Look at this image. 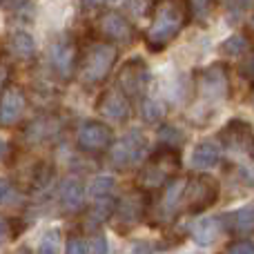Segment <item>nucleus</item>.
Returning a JSON list of instances; mask_svg holds the SVG:
<instances>
[{"label": "nucleus", "instance_id": "nucleus-1", "mask_svg": "<svg viewBox=\"0 0 254 254\" xmlns=\"http://www.w3.org/2000/svg\"><path fill=\"white\" fill-rule=\"evenodd\" d=\"M192 4L190 0H154L152 22L145 34V43L152 52H163L190 22Z\"/></svg>", "mask_w": 254, "mask_h": 254}, {"label": "nucleus", "instance_id": "nucleus-2", "mask_svg": "<svg viewBox=\"0 0 254 254\" xmlns=\"http://www.w3.org/2000/svg\"><path fill=\"white\" fill-rule=\"evenodd\" d=\"M119 58V49L110 43H92L78 54V80L85 87H94V85H101L103 80L110 76V71L114 69V63Z\"/></svg>", "mask_w": 254, "mask_h": 254}, {"label": "nucleus", "instance_id": "nucleus-3", "mask_svg": "<svg viewBox=\"0 0 254 254\" xmlns=\"http://www.w3.org/2000/svg\"><path fill=\"white\" fill-rule=\"evenodd\" d=\"M181 167L179 152L174 147H163L145 163V167L138 174V190L147 192H158L163 190L172 179L176 176Z\"/></svg>", "mask_w": 254, "mask_h": 254}, {"label": "nucleus", "instance_id": "nucleus-4", "mask_svg": "<svg viewBox=\"0 0 254 254\" xmlns=\"http://www.w3.org/2000/svg\"><path fill=\"white\" fill-rule=\"evenodd\" d=\"M219 181L210 174H198L192 179H185L183 198H181V212L198 214L216 203L219 198Z\"/></svg>", "mask_w": 254, "mask_h": 254}, {"label": "nucleus", "instance_id": "nucleus-5", "mask_svg": "<svg viewBox=\"0 0 254 254\" xmlns=\"http://www.w3.org/2000/svg\"><path fill=\"white\" fill-rule=\"evenodd\" d=\"M145 152H147V138L143 136V131L131 129L112 147L110 163L114 170H129L145 156Z\"/></svg>", "mask_w": 254, "mask_h": 254}, {"label": "nucleus", "instance_id": "nucleus-6", "mask_svg": "<svg viewBox=\"0 0 254 254\" xmlns=\"http://www.w3.org/2000/svg\"><path fill=\"white\" fill-rule=\"evenodd\" d=\"M76 143L85 154H103L114 145V131L103 121H85L78 127Z\"/></svg>", "mask_w": 254, "mask_h": 254}, {"label": "nucleus", "instance_id": "nucleus-7", "mask_svg": "<svg viewBox=\"0 0 254 254\" xmlns=\"http://www.w3.org/2000/svg\"><path fill=\"white\" fill-rule=\"evenodd\" d=\"M149 80V71L143 58H129L123 67L119 69L116 87L125 94L127 98H138L145 94Z\"/></svg>", "mask_w": 254, "mask_h": 254}, {"label": "nucleus", "instance_id": "nucleus-8", "mask_svg": "<svg viewBox=\"0 0 254 254\" xmlns=\"http://www.w3.org/2000/svg\"><path fill=\"white\" fill-rule=\"evenodd\" d=\"M145 212H147V194H145L143 190L125 194L114 205V214H112V216H116V225H119L116 230H121V232L131 230L143 219Z\"/></svg>", "mask_w": 254, "mask_h": 254}, {"label": "nucleus", "instance_id": "nucleus-9", "mask_svg": "<svg viewBox=\"0 0 254 254\" xmlns=\"http://www.w3.org/2000/svg\"><path fill=\"white\" fill-rule=\"evenodd\" d=\"M198 94L203 101H223L230 96V76L223 65H210L198 74Z\"/></svg>", "mask_w": 254, "mask_h": 254}, {"label": "nucleus", "instance_id": "nucleus-10", "mask_svg": "<svg viewBox=\"0 0 254 254\" xmlns=\"http://www.w3.org/2000/svg\"><path fill=\"white\" fill-rule=\"evenodd\" d=\"M98 31L103 34L105 43L110 45H129L136 36V29L129 20L119 11H105L98 18Z\"/></svg>", "mask_w": 254, "mask_h": 254}, {"label": "nucleus", "instance_id": "nucleus-11", "mask_svg": "<svg viewBox=\"0 0 254 254\" xmlns=\"http://www.w3.org/2000/svg\"><path fill=\"white\" fill-rule=\"evenodd\" d=\"M78 47L71 38H61L58 43L52 45L49 49V63H52V69L56 71L61 78H71L78 65Z\"/></svg>", "mask_w": 254, "mask_h": 254}, {"label": "nucleus", "instance_id": "nucleus-12", "mask_svg": "<svg viewBox=\"0 0 254 254\" xmlns=\"http://www.w3.org/2000/svg\"><path fill=\"white\" fill-rule=\"evenodd\" d=\"M27 107V96L20 87H7L0 89V127H13L22 119Z\"/></svg>", "mask_w": 254, "mask_h": 254}, {"label": "nucleus", "instance_id": "nucleus-13", "mask_svg": "<svg viewBox=\"0 0 254 254\" xmlns=\"http://www.w3.org/2000/svg\"><path fill=\"white\" fill-rule=\"evenodd\" d=\"M96 110L105 121L123 123V121L129 119V98L119 87H112L101 94V98L96 103Z\"/></svg>", "mask_w": 254, "mask_h": 254}, {"label": "nucleus", "instance_id": "nucleus-14", "mask_svg": "<svg viewBox=\"0 0 254 254\" xmlns=\"http://www.w3.org/2000/svg\"><path fill=\"white\" fill-rule=\"evenodd\" d=\"M183 188H185V179H172L170 183L163 188L161 198H158V207H156L161 221H172L176 214H181Z\"/></svg>", "mask_w": 254, "mask_h": 254}, {"label": "nucleus", "instance_id": "nucleus-15", "mask_svg": "<svg viewBox=\"0 0 254 254\" xmlns=\"http://www.w3.org/2000/svg\"><path fill=\"white\" fill-rule=\"evenodd\" d=\"M219 136L225 147H230V149H243V147H250L254 143V134H252L250 123H246V121H241V119H232L221 129Z\"/></svg>", "mask_w": 254, "mask_h": 254}, {"label": "nucleus", "instance_id": "nucleus-16", "mask_svg": "<svg viewBox=\"0 0 254 254\" xmlns=\"http://www.w3.org/2000/svg\"><path fill=\"white\" fill-rule=\"evenodd\" d=\"M221 232H223V219L221 216H207L192 228V239L201 246H207V243H214L221 237Z\"/></svg>", "mask_w": 254, "mask_h": 254}, {"label": "nucleus", "instance_id": "nucleus-17", "mask_svg": "<svg viewBox=\"0 0 254 254\" xmlns=\"http://www.w3.org/2000/svg\"><path fill=\"white\" fill-rule=\"evenodd\" d=\"M58 129H61V123L56 121V116H43V119L31 121V125L27 127V140H31V143H45L52 136H56Z\"/></svg>", "mask_w": 254, "mask_h": 254}, {"label": "nucleus", "instance_id": "nucleus-18", "mask_svg": "<svg viewBox=\"0 0 254 254\" xmlns=\"http://www.w3.org/2000/svg\"><path fill=\"white\" fill-rule=\"evenodd\" d=\"M7 49L18 61H31L36 56V43L27 31H13L7 40Z\"/></svg>", "mask_w": 254, "mask_h": 254}, {"label": "nucleus", "instance_id": "nucleus-19", "mask_svg": "<svg viewBox=\"0 0 254 254\" xmlns=\"http://www.w3.org/2000/svg\"><path fill=\"white\" fill-rule=\"evenodd\" d=\"M85 201V190L83 183L78 179H67L65 183L61 185V205L65 207L67 212H76L83 207Z\"/></svg>", "mask_w": 254, "mask_h": 254}, {"label": "nucleus", "instance_id": "nucleus-20", "mask_svg": "<svg viewBox=\"0 0 254 254\" xmlns=\"http://www.w3.org/2000/svg\"><path fill=\"white\" fill-rule=\"evenodd\" d=\"M219 161H221V152L216 147V143H212V140L198 143L192 152V165L196 170H212Z\"/></svg>", "mask_w": 254, "mask_h": 254}, {"label": "nucleus", "instance_id": "nucleus-21", "mask_svg": "<svg viewBox=\"0 0 254 254\" xmlns=\"http://www.w3.org/2000/svg\"><path fill=\"white\" fill-rule=\"evenodd\" d=\"M114 205H116V201H112L110 196H105V198H96L94 207L87 212V221H89L92 225H101V223H105V221L110 219L112 214H114Z\"/></svg>", "mask_w": 254, "mask_h": 254}, {"label": "nucleus", "instance_id": "nucleus-22", "mask_svg": "<svg viewBox=\"0 0 254 254\" xmlns=\"http://www.w3.org/2000/svg\"><path fill=\"white\" fill-rule=\"evenodd\" d=\"M230 221H232V232H241V234L254 232V205L241 207L239 212H234L230 216Z\"/></svg>", "mask_w": 254, "mask_h": 254}, {"label": "nucleus", "instance_id": "nucleus-23", "mask_svg": "<svg viewBox=\"0 0 254 254\" xmlns=\"http://www.w3.org/2000/svg\"><path fill=\"white\" fill-rule=\"evenodd\" d=\"M248 47H250V40L243 34H234L221 45V52H223L225 56H241V54L248 52Z\"/></svg>", "mask_w": 254, "mask_h": 254}, {"label": "nucleus", "instance_id": "nucleus-24", "mask_svg": "<svg viewBox=\"0 0 254 254\" xmlns=\"http://www.w3.org/2000/svg\"><path fill=\"white\" fill-rule=\"evenodd\" d=\"M61 252V232L58 230H47L40 239L38 254H58Z\"/></svg>", "mask_w": 254, "mask_h": 254}, {"label": "nucleus", "instance_id": "nucleus-25", "mask_svg": "<svg viewBox=\"0 0 254 254\" xmlns=\"http://www.w3.org/2000/svg\"><path fill=\"white\" fill-rule=\"evenodd\" d=\"M112 190H114V179H112V176H98V179H94V183L89 185V192H92L94 198L110 196Z\"/></svg>", "mask_w": 254, "mask_h": 254}, {"label": "nucleus", "instance_id": "nucleus-26", "mask_svg": "<svg viewBox=\"0 0 254 254\" xmlns=\"http://www.w3.org/2000/svg\"><path fill=\"white\" fill-rule=\"evenodd\" d=\"M140 114H143V119L147 121V123L163 121V116H165V107L156 101H143V105H140Z\"/></svg>", "mask_w": 254, "mask_h": 254}, {"label": "nucleus", "instance_id": "nucleus-27", "mask_svg": "<svg viewBox=\"0 0 254 254\" xmlns=\"http://www.w3.org/2000/svg\"><path fill=\"white\" fill-rule=\"evenodd\" d=\"M89 254H107V239L103 234H94L89 241Z\"/></svg>", "mask_w": 254, "mask_h": 254}, {"label": "nucleus", "instance_id": "nucleus-28", "mask_svg": "<svg viewBox=\"0 0 254 254\" xmlns=\"http://www.w3.org/2000/svg\"><path fill=\"white\" fill-rule=\"evenodd\" d=\"M225 254H254V243L250 241H237L225 250Z\"/></svg>", "mask_w": 254, "mask_h": 254}, {"label": "nucleus", "instance_id": "nucleus-29", "mask_svg": "<svg viewBox=\"0 0 254 254\" xmlns=\"http://www.w3.org/2000/svg\"><path fill=\"white\" fill-rule=\"evenodd\" d=\"M67 254H87V248L78 237H71L67 241Z\"/></svg>", "mask_w": 254, "mask_h": 254}, {"label": "nucleus", "instance_id": "nucleus-30", "mask_svg": "<svg viewBox=\"0 0 254 254\" xmlns=\"http://www.w3.org/2000/svg\"><path fill=\"white\" fill-rule=\"evenodd\" d=\"M241 74L246 76L248 80H252V83H254V52L246 58V63L241 65Z\"/></svg>", "mask_w": 254, "mask_h": 254}, {"label": "nucleus", "instance_id": "nucleus-31", "mask_svg": "<svg viewBox=\"0 0 254 254\" xmlns=\"http://www.w3.org/2000/svg\"><path fill=\"white\" fill-rule=\"evenodd\" d=\"M129 254H152V248H149L145 241H138V243H134V246H131Z\"/></svg>", "mask_w": 254, "mask_h": 254}, {"label": "nucleus", "instance_id": "nucleus-32", "mask_svg": "<svg viewBox=\"0 0 254 254\" xmlns=\"http://www.w3.org/2000/svg\"><path fill=\"white\" fill-rule=\"evenodd\" d=\"M11 194V185L7 183L4 179H0V203L2 201H7V196Z\"/></svg>", "mask_w": 254, "mask_h": 254}, {"label": "nucleus", "instance_id": "nucleus-33", "mask_svg": "<svg viewBox=\"0 0 254 254\" xmlns=\"http://www.w3.org/2000/svg\"><path fill=\"white\" fill-rule=\"evenodd\" d=\"M190 4H194L198 11H205V9H210L212 0H190Z\"/></svg>", "mask_w": 254, "mask_h": 254}, {"label": "nucleus", "instance_id": "nucleus-34", "mask_svg": "<svg viewBox=\"0 0 254 254\" xmlns=\"http://www.w3.org/2000/svg\"><path fill=\"white\" fill-rule=\"evenodd\" d=\"M7 78H9V69L2 65V63H0V89L7 87Z\"/></svg>", "mask_w": 254, "mask_h": 254}, {"label": "nucleus", "instance_id": "nucleus-35", "mask_svg": "<svg viewBox=\"0 0 254 254\" xmlns=\"http://www.w3.org/2000/svg\"><path fill=\"white\" fill-rule=\"evenodd\" d=\"M85 4H89V7H96V4H101L103 0H83Z\"/></svg>", "mask_w": 254, "mask_h": 254}, {"label": "nucleus", "instance_id": "nucleus-36", "mask_svg": "<svg viewBox=\"0 0 254 254\" xmlns=\"http://www.w3.org/2000/svg\"><path fill=\"white\" fill-rule=\"evenodd\" d=\"M4 230H7V223H4V221L0 219V237H2V234H4Z\"/></svg>", "mask_w": 254, "mask_h": 254}, {"label": "nucleus", "instance_id": "nucleus-37", "mask_svg": "<svg viewBox=\"0 0 254 254\" xmlns=\"http://www.w3.org/2000/svg\"><path fill=\"white\" fill-rule=\"evenodd\" d=\"M250 156H252V158H254V143H252V145H250Z\"/></svg>", "mask_w": 254, "mask_h": 254}, {"label": "nucleus", "instance_id": "nucleus-38", "mask_svg": "<svg viewBox=\"0 0 254 254\" xmlns=\"http://www.w3.org/2000/svg\"><path fill=\"white\" fill-rule=\"evenodd\" d=\"M2 152H4V145H2V143H0V156H2Z\"/></svg>", "mask_w": 254, "mask_h": 254}, {"label": "nucleus", "instance_id": "nucleus-39", "mask_svg": "<svg viewBox=\"0 0 254 254\" xmlns=\"http://www.w3.org/2000/svg\"><path fill=\"white\" fill-rule=\"evenodd\" d=\"M250 25H252V27H254V16H252V20H250Z\"/></svg>", "mask_w": 254, "mask_h": 254}, {"label": "nucleus", "instance_id": "nucleus-40", "mask_svg": "<svg viewBox=\"0 0 254 254\" xmlns=\"http://www.w3.org/2000/svg\"><path fill=\"white\" fill-rule=\"evenodd\" d=\"M252 105H254V94H252Z\"/></svg>", "mask_w": 254, "mask_h": 254}, {"label": "nucleus", "instance_id": "nucleus-41", "mask_svg": "<svg viewBox=\"0 0 254 254\" xmlns=\"http://www.w3.org/2000/svg\"><path fill=\"white\" fill-rule=\"evenodd\" d=\"M0 2H2V0H0Z\"/></svg>", "mask_w": 254, "mask_h": 254}]
</instances>
